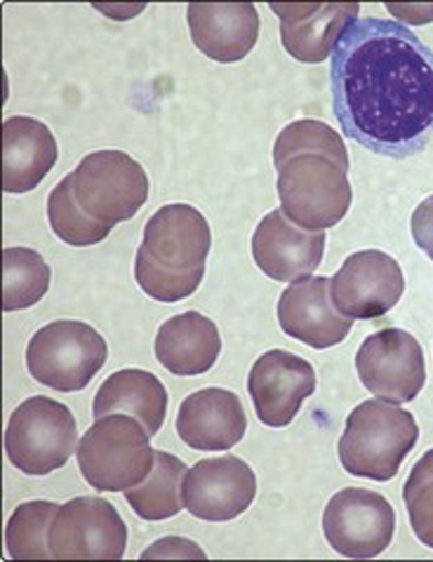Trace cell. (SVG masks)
I'll use <instances>...</instances> for the list:
<instances>
[{
  "instance_id": "2e32d148",
  "label": "cell",
  "mask_w": 433,
  "mask_h": 562,
  "mask_svg": "<svg viewBox=\"0 0 433 562\" xmlns=\"http://www.w3.org/2000/svg\"><path fill=\"white\" fill-rule=\"evenodd\" d=\"M325 240V231H307L282 210H274L255 228L253 257L262 273L278 283H295L321 267Z\"/></svg>"
},
{
  "instance_id": "83f0119b",
  "label": "cell",
  "mask_w": 433,
  "mask_h": 562,
  "mask_svg": "<svg viewBox=\"0 0 433 562\" xmlns=\"http://www.w3.org/2000/svg\"><path fill=\"white\" fill-rule=\"evenodd\" d=\"M410 228L414 245H418L422 252H426V257L433 261V195H429L426 201H422L418 210L412 212Z\"/></svg>"
},
{
  "instance_id": "7c38bea8",
  "label": "cell",
  "mask_w": 433,
  "mask_h": 562,
  "mask_svg": "<svg viewBox=\"0 0 433 562\" xmlns=\"http://www.w3.org/2000/svg\"><path fill=\"white\" fill-rule=\"evenodd\" d=\"M406 292L403 269L391 255L363 250L346 257L330 278L332 304L352 321H373L389 313Z\"/></svg>"
},
{
  "instance_id": "603a6c76",
  "label": "cell",
  "mask_w": 433,
  "mask_h": 562,
  "mask_svg": "<svg viewBox=\"0 0 433 562\" xmlns=\"http://www.w3.org/2000/svg\"><path fill=\"white\" fill-rule=\"evenodd\" d=\"M187 471V464L179 457L156 450L152 473L137 487L125 490V502L142 520L158 522L175 518L185 508L181 485H185Z\"/></svg>"
},
{
  "instance_id": "5b68a950",
  "label": "cell",
  "mask_w": 433,
  "mask_h": 562,
  "mask_svg": "<svg viewBox=\"0 0 433 562\" xmlns=\"http://www.w3.org/2000/svg\"><path fill=\"white\" fill-rule=\"evenodd\" d=\"M78 469L97 492H125L146 481L156 450L144 424L130 415L95 419L78 440Z\"/></svg>"
},
{
  "instance_id": "d4e9b609",
  "label": "cell",
  "mask_w": 433,
  "mask_h": 562,
  "mask_svg": "<svg viewBox=\"0 0 433 562\" xmlns=\"http://www.w3.org/2000/svg\"><path fill=\"white\" fill-rule=\"evenodd\" d=\"M47 222L53 234L71 247H90L109 238L111 228L92 220L80 207L74 187V175L64 177L47 198Z\"/></svg>"
},
{
  "instance_id": "f1b7e54d",
  "label": "cell",
  "mask_w": 433,
  "mask_h": 562,
  "mask_svg": "<svg viewBox=\"0 0 433 562\" xmlns=\"http://www.w3.org/2000/svg\"><path fill=\"white\" fill-rule=\"evenodd\" d=\"M142 558H206V553L198 549V543L191 539H181V537H168L156 541L152 549H146Z\"/></svg>"
},
{
  "instance_id": "ac0fdd59",
  "label": "cell",
  "mask_w": 433,
  "mask_h": 562,
  "mask_svg": "<svg viewBox=\"0 0 433 562\" xmlns=\"http://www.w3.org/2000/svg\"><path fill=\"white\" fill-rule=\"evenodd\" d=\"M280 16V43L286 53L304 64H321L335 53L346 29L358 22L360 5H271Z\"/></svg>"
},
{
  "instance_id": "484cf974",
  "label": "cell",
  "mask_w": 433,
  "mask_h": 562,
  "mask_svg": "<svg viewBox=\"0 0 433 562\" xmlns=\"http://www.w3.org/2000/svg\"><path fill=\"white\" fill-rule=\"evenodd\" d=\"M59 506L55 502H26L14 508L5 525V547L12 560H45L49 551V527Z\"/></svg>"
},
{
  "instance_id": "9a60e30c",
  "label": "cell",
  "mask_w": 433,
  "mask_h": 562,
  "mask_svg": "<svg viewBox=\"0 0 433 562\" xmlns=\"http://www.w3.org/2000/svg\"><path fill=\"white\" fill-rule=\"evenodd\" d=\"M278 325L290 339L323 351L342 344L352 333L354 321L342 316L332 304L327 276H307L280 294Z\"/></svg>"
},
{
  "instance_id": "5bb4252c",
  "label": "cell",
  "mask_w": 433,
  "mask_h": 562,
  "mask_svg": "<svg viewBox=\"0 0 433 562\" xmlns=\"http://www.w3.org/2000/svg\"><path fill=\"white\" fill-rule=\"evenodd\" d=\"M313 391L315 370L311 362L280 349L259 356L247 376L257 419L269 428L290 426Z\"/></svg>"
},
{
  "instance_id": "52a82bcc",
  "label": "cell",
  "mask_w": 433,
  "mask_h": 562,
  "mask_svg": "<svg viewBox=\"0 0 433 562\" xmlns=\"http://www.w3.org/2000/svg\"><path fill=\"white\" fill-rule=\"evenodd\" d=\"M107 339L92 325L55 321L31 337L26 368L38 384L59 393H74L92 382L107 366Z\"/></svg>"
},
{
  "instance_id": "ffe728a7",
  "label": "cell",
  "mask_w": 433,
  "mask_h": 562,
  "mask_svg": "<svg viewBox=\"0 0 433 562\" xmlns=\"http://www.w3.org/2000/svg\"><path fill=\"white\" fill-rule=\"evenodd\" d=\"M59 146L49 127L29 115L3 123V191L29 193L55 168Z\"/></svg>"
},
{
  "instance_id": "8fae6325",
  "label": "cell",
  "mask_w": 433,
  "mask_h": 562,
  "mask_svg": "<svg viewBox=\"0 0 433 562\" xmlns=\"http://www.w3.org/2000/svg\"><path fill=\"white\" fill-rule=\"evenodd\" d=\"M127 547V525L102 497H78L59 506L49 527L55 560H121Z\"/></svg>"
},
{
  "instance_id": "d6986e66",
  "label": "cell",
  "mask_w": 433,
  "mask_h": 562,
  "mask_svg": "<svg viewBox=\"0 0 433 562\" xmlns=\"http://www.w3.org/2000/svg\"><path fill=\"white\" fill-rule=\"evenodd\" d=\"M193 45L220 64H236L253 53L259 14L253 3H193L187 8Z\"/></svg>"
},
{
  "instance_id": "44dd1931",
  "label": "cell",
  "mask_w": 433,
  "mask_h": 562,
  "mask_svg": "<svg viewBox=\"0 0 433 562\" xmlns=\"http://www.w3.org/2000/svg\"><path fill=\"white\" fill-rule=\"evenodd\" d=\"M154 351L160 366L175 376H198L214 368L222 353V337L214 321L187 311L160 325Z\"/></svg>"
},
{
  "instance_id": "cb8c5ba5",
  "label": "cell",
  "mask_w": 433,
  "mask_h": 562,
  "mask_svg": "<svg viewBox=\"0 0 433 562\" xmlns=\"http://www.w3.org/2000/svg\"><path fill=\"white\" fill-rule=\"evenodd\" d=\"M47 261L29 247H5L3 250V311H22L36 306L49 290Z\"/></svg>"
},
{
  "instance_id": "e0dca14e",
  "label": "cell",
  "mask_w": 433,
  "mask_h": 562,
  "mask_svg": "<svg viewBox=\"0 0 433 562\" xmlns=\"http://www.w3.org/2000/svg\"><path fill=\"white\" fill-rule=\"evenodd\" d=\"M181 442L198 452H226L247 434L241 398L226 389H201L187 395L177 412Z\"/></svg>"
},
{
  "instance_id": "4316f807",
  "label": "cell",
  "mask_w": 433,
  "mask_h": 562,
  "mask_svg": "<svg viewBox=\"0 0 433 562\" xmlns=\"http://www.w3.org/2000/svg\"><path fill=\"white\" fill-rule=\"evenodd\" d=\"M403 502L414 537L433 549V448L412 467L403 485Z\"/></svg>"
},
{
  "instance_id": "277c9868",
  "label": "cell",
  "mask_w": 433,
  "mask_h": 562,
  "mask_svg": "<svg viewBox=\"0 0 433 562\" xmlns=\"http://www.w3.org/2000/svg\"><path fill=\"white\" fill-rule=\"evenodd\" d=\"M418 440L420 426L412 412L375 398L352 409L337 450L348 475L387 483L398 475Z\"/></svg>"
},
{
  "instance_id": "30bf717a",
  "label": "cell",
  "mask_w": 433,
  "mask_h": 562,
  "mask_svg": "<svg viewBox=\"0 0 433 562\" xmlns=\"http://www.w3.org/2000/svg\"><path fill=\"white\" fill-rule=\"evenodd\" d=\"M396 514L379 492L346 487L325 506L323 535L344 558H377L391 547Z\"/></svg>"
},
{
  "instance_id": "4fadbf2b",
  "label": "cell",
  "mask_w": 433,
  "mask_h": 562,
  "mask_svg": "<svg viewBox=\"0 0 433 562\" xmlns=\"http://www.w3.org/2000/svg\"><path fill=\"white\" fill-rule=\"evenodd\" d=\"M257 497V475L241 457L224 454L198 461L181 485L185 508L198 520L229 522L243 516Z\"/></svg>"
},
{
  "instance_id": "9c48e42d",
  "label": "cell",
  "mask_w": 433,
  "mask_h": 562,
  "mask_svg": "<svg viewBox=\"0 0 433 562\" xmlns=\"http://www.w3.org/2000/svg\"><path fill=\"white\" fill-rule=\"evenodd\" d=\"M360 384L391 405L412 403L426 384L422 344L406 329L387 327L373 333L356 353Z\"/></svg>"
},
{
  "instance_id": "ba28073f",
  "label": "cell",
  "mask_w": 433,
  "mask_h": 562,
  "mask_svg": "<svg viewBox=\"0 0 433 562\" xmlns=\"http://www.w3.org/2000/svg\"><path fill=\"white\" fill-rule=\"evenodd\" d=\"M71 175L80 207L109 228L135 217L148 198L144 168L115 148L88 154Z\"/></svg>"
},
{
  "instance_id": "3957f363",
  "label": "cell",
  "mask_w": 433,
  "mask_h": 562,
  "mask_svg": "<svg viewBox=\"0 0 433 562\" xmlns=\"http://www.w3.org/2000/svg\"><path fill=\"white\" fill-rule=\"evenodd\" d=\"M212 231L201 212L185 203L163 205L144 226L135 278L154 302L187 300L203 283Z\"/></svg>"
},
{
  "instance_id": "7402d4cb",
  "label": "cell",
  "mask_w": 433,
  "mask_h": 562,
  "mask_svg": "<svg viewBox=\"0 0 433 562\" xmlns=\"http://www.w3.org/2000/svg\"><path fill=\"white\" fill-rule=\"evenodd\" d=\"M95 419L107 415H130L144 424L148 436H156L168 415V391L146 370H119L99 386L92 403Z\"/></svg>"
},
{
  "instance_id": "6da1fadb",
  "label": "cell",
  "mask_w": 433,
  "mask_h": 562,
  "mask_svg": "<svg viewBox=\"0 0 433 562\" xmlns=\"http://www.w3.org/2000/svg\"><path fill=\"white\" fill-rule=\"evenodd\" d=\"M342 132L389 158L420 154L433 135V53L391 20L365 16L346 29L330 66Z\"/></svg>"
},
{
  "instance_id": "8992f818",
  "label": "cell",
  "mask_w": 433,
  "mask_h": 562,
  "mask_svg": "<svg viewBox=\"0 0 433 562\" xmlns=\"http://www.w3.org/2000/svg\"><path fill=\"white\" fill-rule=\"evenodd\" d=\"M78 450V424L59 401L33 395L16 407L5 428L8 461L24 475H49Z\"/></svg>"
},
{
  "instance_id": "7a4b0ae2",
  "label": "cell",
  "mask_w": 433,
  "mask_h": 562,
  "mask_svg": "<svg viewBox=\"0 0 433 562\" xmlns=\"http://www.w3.org/2000/svg\"><path fill=\"white\" fill-rule=\"evenodd\" d=\"M282 212L307 231L337 226L352 207L348 151L337 130L323 121H295L274 144Z\"/></svg>"
}]
</instances>
